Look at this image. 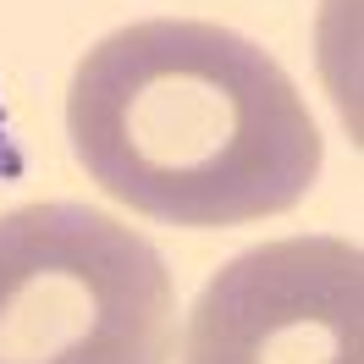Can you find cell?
Wrapping results in <instances>:
<instances>
[{
    "label": "cell",
    "instance_id": "3957f363",
    "mask_svg": "<svg viewBox=\"0 0 364 364\" xmlns=\"http://www.w3.org/2000/svg\"><path fill=\"white\" fill-rule=\"evenodd\" d=\"M182 364H364V259L342 237H282L215 271Z\"/></svg>",
    "mask_w": 364,
    "mask_h": 364
},
{
    "label": "cell",
    "instance_id": "6da1fadb",
    "mask_svg": "<svg viewBox=\"0 0 364 364\" xmlns=\"http://www.w3.org/2000/svg\"><path fill=\"white\" fill-rule=\"evenodd\" d=\"M72 155L111 199L171 227H243L320 177L304 94L221 23L149 17L105 33L67 89Z\"/></svg>",
    "mask_w": 364,
    "mask_h": 364
},
{
    "label": "cell",
    "instance_id": "277c9868",
    "mask_svg": "<svg viewBox=\"0 0 364 364\" xmlns=\"http://www.w3.org/2000/svg\"><path fill=\"white\" fill-rule=\"evenodd\" d=\"M23 177V149L11 138V116H6V100H0V182Z\"/></svg>",
    "mask_w": 364,
    "mask_h": 364
},
{
    "label": "cell",
    "instance_id": "7a4b0ae2",
    "mask_svg": "<svg viewBox=\"0 0 364 364\" xmlns=\"http://www.w3.org/2000/svg\"><path fill=\"white\" fill-rule=\"evenodd\" d=\"M177 287L160 249L67 199L0 215V364H171Z\"/></svg>",
    "mask_w": 364,
    "mask_h": 364
}]
</instances>
